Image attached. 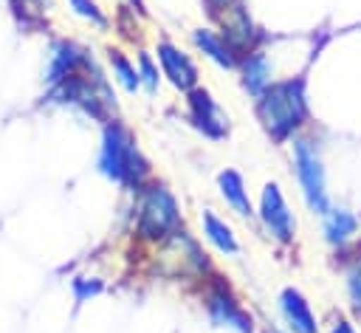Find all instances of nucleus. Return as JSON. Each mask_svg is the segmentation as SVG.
I'll use <instances>...</instances> for the list:
<instances>
[{
    "label": "nucleus",
    "instance_id": "nucleus-1",
    "mask_svg": "<svg viewBox=\"0 0 361 333\" xmlns=\"http://www.w3.org/2000/svg\"><path fill=\"white\" fill-rule=\"evenodd\" d=\"M254 113L274 144H285L288 138H293L310 121L307 76L296 73V76L274 79L254 99Z\"/></svg>",
    "mask_w": 361,
    "mask_h": 333
},
{
    "label": "nucleus",
    "instance_id": "nucleus-2",
    "mask_svg": "<svg viewBox=\"0 0 361 333\" xmlns=\"http://www.w3.org/2000/svg\"><path fill=\"white\" fill-rule=\"evenodd\" d=\"M96 169L107 181L127 186V189H135V192L149 181V161L141 155L133 133L116 119H110L102 130Z\"/></svg>",
    "mask_w": 361,
    "mask_h": 333
},
{
    "label": "nucleus",
    "instance_id": "nucleus-3",
    "mask_svg": "<svg viewBox=\"0 0 361 333\" xmlns=\"http://www.w3.org/2000/svg\"><path fill=\"white\" fill-rule=\"evenodd\" d=\"M180 206L166 183L147 181L138 189V206H135V234L141 240L166 243L180 231Z\"/></svg>",
    "mask_w": 361,
    "mask_h": 333
},
{
    "label": "nucleus",
    "instance_id": "nucleus-4",
    "mask_svg": "<svg viewBox=\"0 0 361 333\" xmlns=\"http://www.w3.org/2000/svg\"><path fill=\"white\" fill-rule=\"evenodd\" d=\"M293 172L302 189V198L313 214H324L330 209L327 195V172L322 161V150L313 138H296L293 141Z\"/></svg>",
    "mask_w": 361,
    "mask_h": 333
},
{
    "label": "nucleus",
    "instance_id": "nucleus-5",
    "mask_svg": "<svg viewBox=\"0 0 361 333\" xmlns=\"http://www.w3.org/2000/svg\"><path fill=\"white\" fill-rule=\"evenodd\" d=\"M257 217L262 223V229L276 240V243H293L296 237V217L279 189L276 181H268L259 192V209Z\"/></svg>",
    "mask_w": 361,
    "mask_h": 333
},
{
    "label": "nucleus",
    "instance_id": "nucleus-6",
    "mask_svg": "<svg viewBox=\"0 0 361 333\" xmlns=\"http://www.w3.org/2000/svg\"><path fill=\"white\" fill-rule=\"evenodd\" d=\"M186 110H189V121L212 141H220L228 135V116L223 113V107L217 104V99L206 90V87H192L186 93Z\"/></svg>",
    "mask_w": 361,
    "mask_h": 333
},
{
    "label": "nucleus",
    "instance_id": "nucleus-7",
    "mask_svg": "<svg viewBox=\"0 0 361 333\" xmlns=\"http://www.w3.org/2000/svg\"><path fill=\"white\" fill-rule=\"evenodd\" d=\"M217 20H220V34L226 37V42L234 48V54L240 59L245 54H251L254 48H259V42L265 40V34L251 23V17L243 8V3H234L231 8H226Z\"/></svg>",
    "mask_w": 361,
    "mask_h": 333
},
{
    "label": "nucleus",
    "instance_id": "nucleus-8",
    "mask_svg": "<svg viewBox=\"0 0 361 333\" xmlns=\"http://www.w3.org/2000/svg\"><path fill=\"white\" fill-rule=\"evenodd\" d=\"M155 54H158V62H161V73L178 90L189 93L192 87H197V65L183 48H178L172 40H158Z\"/></svg>",
    "mask_w": 361,
    "mask_h": 333
},
{
    "label": "nucleus",
    "instance_id": "nucleus-9",
    "mask_svg": "<svg viewBox=\"0 0 361 333\" xmlns=\"http://www.w3.org/2000/svg\"><path fill=\"white\" fill-rule=\"evenodd\" d=\"M206 310H209L212 325H217V327H231L237 333H254L251 316L240 308V302L223 285H217L206 293Z\"/></svg>",
    "mask_w": 361,
    "mask_h": 333
},
{
    "label": "nucleus",
    "instance_id": "nucleus-10",
    "mask_svg": "<svg viewBox=\"0 0 361 333\" xmlns=\"http://www.w3.org/2000/svg\"><path fill=\"white\" fill-rule=\"evenodd\" d=\"M276 308H279V316L288 327V333H319V322H316V313L307 302V296L288 285L279 291V299H276Z\"/></svg>",
    "mask_w": 361,
    "mask_h": 333
},
{
    "label": "nucleus",
    "instance_id": "nucleus-11",
    "mask_svg": "<svg viewBox=\"0 0 361 333\" xmlns=\"http://www.w3.org/2000/svg\"><path fill=\"white\" fill-rule=\"evenodd\" d=\"M237 73H240V82H243V90L248 96H259L271 82H274V65H271V54L265 48H254L251 54H245L237 65Z\"/></svg>",
    "mask_w": 361,
    "mask_h": 333
},
{
    "label": "nucleus",
    "instance_id": "nucleus-12",
    "mask_svg": "<svg viewBox=\"0 0 361 333\" xmlns=\"http://www.w3.org/2000/svg\"><path fill=\"white\" fill-rule=\"evenodd\" d=\"M192 42H195V48H197L206 59H212L217 68L237 71L240 56L234 54V48L226 42V37H223L220 31H214V28H195V31H192Z\"/></svg>",
    "mask_w": 361,
    "mask_h": 333
},
{
    "label": "nucleus",
    "instance_id": "nucleus-13",
    "mask_svg": "<svg viewBox=\"0 0 361 333\" xmlns=\"http://www.w3.org/2000/svg\"><path fill=\"white\" fill-rule=\"evenodd\" d=\"M358 226H361V220L347 206H330L322 214V231L330 246H347L353 240V234L358 231Z\"/></svg>",
    "mask_w": 361,
    "mask_h": 333
},
{
    "label": "nucleus",
    "instance_id": "nucleus-14",
    "mask_svg": "<svg viewBox=\"0 0 361 333\" xmlns=\"http://www.w3.org/2000/svg\"><path fill=\"white\" fill-rule=\"evenodd\" d=\"M217 189H220V198L231 206V212H237L240 217H254V203L248 198V189H245V181L237 169H223L217 172Z\"/></svg>",
    "mask_w": 361,
    "mask_h": 333
},
{
    "label": "nucleus",
    "instance_id": "nucleus-15",
    "mask_svg": "<svg viewBox=\"0 0 361 333\" xmlns=\"http://www.w3.org/2000/svg\"><path fill=\"white\" fill-rule=\"evenodd\" d=\"M200 226H203V237H206L220 254H226V257H237V254H240V243H237L234 229H231L217 212L206 209V212L200 214Z\"/></svg>",
    "mask_w": 361,
    "mask_h": 333
},
{
    "label": "nucleus",
    "instance_id": "nucleus-16",
    "mask_svg": "<svg viewBox=\"0 0 361 333\" xmlns=\"http://www.w3.org/2000/svg\"><path fill=\"white\" fill-rule=\"evenodd\" d=\"M107 62H110L113 79H116L127 93H135V90L141 87V79H138V68H135V62H130L118 48H110V51H107Z\"/></svg>",
    "mask_w": 361,
    "mask_h": 333
},
{
    "label": "nucleus",
    "instance_id": "nucleus-17",
    "mask_svg": "<svg viewBox=\"0 0 361 333\" xmlns=\"http://www.w3.org/2000/svg\"><path fill=\"white\" fill-rule=\"evenodd\" d=\"M135 68H138L141 87H144L147 93H155V90H158V82H161V73H158V65L152 62V56H149L147 51H141V54H138Z\"/></svg>",
    "mask_w": 361,
    "mask_h": 333
},
{
    "label": "nucleus",
    "instance_id": "nucleus-18",
    "mask_svg": "<svg viewBox=\"0 0 361 333\" xmlns=\"http://www.w3.org/2000/svg\"><path fill=\"white\" fill-rule=\"evenodd\" d=\"M347 277V296H350V305L355 310V316L361 319V257L353 260V265L344 271Z\"/></svg>",
    "mask_w": 361,
    "mask_h": 333
},
{
    "label": "nucleus",
    "instance_id": "nucleus-19",
    "mask_svg": "<svg viewBox=\"0 0 361 333\" xmlns=\"http://www.w3.org/2000/svg\"><path fill=\"white\" fill-rule=\"evenodd\" d=\"M68 6L73 8V14L76 17H82V20H87V23H93V25H107V17H104V11L99 8V3L96 0H68Z\"/></svg>",
    "mask_w": 361,
    "mask_h": 333
},
{
    "label": "nucleus",
    "instance_id": "nucleus-20",
    "mask_svg": "<svg viewBox=\"0 0 361 333\" xmlns=\"http://www.w3.org/2000/svg\"><path fill=\"white\" fill-rule=\"evenodd\" d=\"M71 288H73V299L82 305V302H87L90 296H96L102 291V279H96V277H76L71 282Z\"/></svg>",
    "mask_w": 361,
    "mask_h": 333
},
{
    "label": "nucleus",
    "instance_id": "nucleus-21",
    "mask_svg": "<svg viewBox=\"0 0 361 333\" xmlns=\"http://www.w3.org/2000/svg\"><path fill=\"white\" fill-rule=\"evenodd\" d=\"M234 3H240V0H203V6H206V11L212 14V17H220L226 8H231Z\"/></svg>",
    "mask_w": 361,
    "mask_h": 333
},
{
    "label": "nucleus",
    "instance_id": "nucleus-22",
    "mask_svg": "<svg viewBox=\"0 0 361 333\" xmlns=\"http://www.w3.org/2000/svg\"><path fill=\"white\" fill-rule=\"evenodd\" d=\"M327 333H358V330L353 327V322H350L347 316H341V313H338V316L333 319V325L327 327Z\"/></svg>",
    "mask_w": 361,
    "mask_h": 333
}]
</instances>
